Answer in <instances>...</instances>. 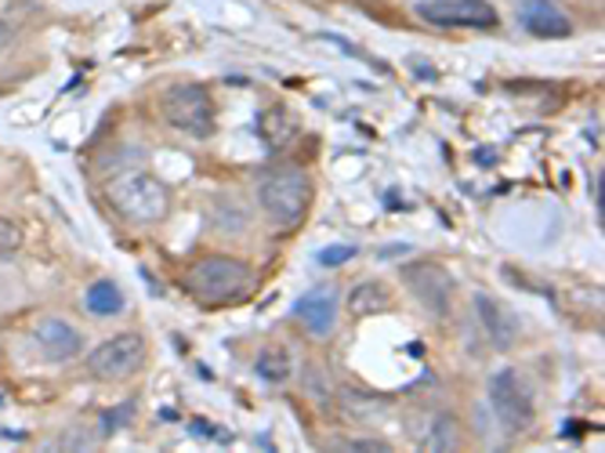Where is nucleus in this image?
<instances>
[{"mask_svg":"<svg viewBox=\"0 0 605 453\" xmlns=\"http://www.w3.org/2000/svg\"><path fill=\"white\" fill-rule=\"evenodd\" d=\"M146 363V338L142 334H116V338L102 341L99 349L88 355V370L99 381H121V377L135 374Z\"/></svg>","mask_w":605,"mask_h":453,"instance_id":"0eeeda50","label":"nucleus"},{"mask_svg":"<svg viewBox=\"0 0 605 453\" xmlns=\"http://www.w3.org/2000/svg\"><path fill=\"white\" fill-rule=\"evenodd\" d=\"M355 257V247H327V251H319V262L323 265H344V262H352Z\"/></svg>","mask_w":605,"mask_h":453,"instance_id":"a211bd4d","label":"nucleus"},{"mask_svg":"<svg viewBox=\"0 0 605 453\" xmlns=\"http://www.w3.org/2000/svg\"><path fill=\"white\" fill-rule=\"evenodd\" d=\"M254 287L251 265L229 254H207L189 268V290L203 301H236Z\"/></svg>","mask_w":605,"mask_h":453,"instance_id":"7ed1b4c3","label":"nucleus"},{"mask_svg":"<svg viewBox=\"0 0 605 453\" xmlns=\"http://www.w3.org/2000/svg\"><path fill=\"white\" fill-rule=\"evenodd\" d=\"M403 279L431 316H446L453 305V279L446 268L436 262H414L403 268Z\"/></svg>","mask_w":605,"mask_h":453,"instance_id":"6e6552de","label":"nucleus"},{"mask_svg":"<svg viewBox=\"0 0 605 453\" xmlns=\"http://www.w3.org/2000/svg\"><path fill=\"white\" fill-rule=\"evenodd\" d=\"M34 338L40 349H45L48 360H55V363L73 360V355H80V349H84V338L70 327L66 319H40Z\"/></svg>","mask_w":605,"mask_h":453,"instance_id":"9b49d317","label":"nucleus"},{"mask_svg":"<svg viewBox=\"0 0 605 453\" xmlns=\"http://www.w3.org/2000/svg\"><path fill=\"white\" fill-rule=\"evenodd\" d=\"M160 113L175 131L189 138H211L214 135V102L203 84H175L160 99Z\"/></svg>","mask_w":605,"mask_h":453,"instance_id":"20e7f679","label":"nucleus"},{"mask_svg":"<svg viewBox=\"0 0 605 453\" xmlns=\"http://www.w3.org/2000/svg\"><path fill=\"white\" fill-rule=\"evenodd\" d=\"M392 309V290L385 284H377V279H366V284H355L352 294H349V312L355 319L363 316H377V312H388Z\"/></svg>","mask_w":605,"mask_h":453,"instance_id":"ddd939ff","label":"nucleus"},{"mask_svg":"<svg viewBox=\"0 0 605 453\" xmlns=\"http://www.w3.org/2000/svg\"><path fill=\"white\" fill-rule=\"evenodd\" d=\"M420 446L425 450H436V453H446V450H457V425H453L450 414H436L420 431Z\"/></svg>","mask_w":605,"mask_h":453,"instance_id":"2eb2a0df","label":"nucleus"},{"mask_svg":"<svg viewBox=\"0 0 605 453\" xmlns=\"http://www.w3.org/2000/svg\"><path fill=\"white\" fill-rule=\"evenodd\" d=\"M344 450H374V453H385L388 446L385 442H377V439H352V442H341Z\"/></svg>","mask_w":605,"mask_h":453,"instance_id":"aec40b11","label":"nucleus"},{"mask_svg":"<svg viewBox=\"0 0 605 453\" xmlns=\"http://www.w3.org/2000/svg\"><path fill=\"white\" fill-rule=\"evenodd\" d=\"M105 200L131 225H156L171 214V189L149 171H124L105 181Z\"/></svg>","mask_w":605,"mask_h":453,"instance_id":"f257e3e1","label":"nucleus"},{"mask_svg":"<svg viewBox=\"0 0 605 453\" xmlns=\"http://www.w3.org/2000/svg\"><path fill=\"white\" fill-rule=\"evenodd\" d=\"M518 18H522L526 34H533L540 40H562L572 34L569 15L562 12L555 0H522L518 8Z\"/></svg>","mask_w":605,"mask_h":453,"instance_id":"1a4fd4ad","label":"nucleus"},{"mask_svg":"<svg viewBox=\"0 0 605 453\" xmlns=\"http://www.w3.org/2000/svg\"><path fill=\"white\" fill-rule=\"evenodd\" d=\"M254 374L268 385H283L290 377V355L283 349H268L254 360Z\"/></svg>","mask_w":605,"mask_h":453,"instance_id":"dca6fc26","label":"nucleus"},{"mask_svg":"<svg viewBox=\"0 0 605 453\" xmlns=\"http://www.w3.org/2000/svg\"><path fill=\"white\" fill-rule=\"evenodd\" d=\"M417 15L442 29H493L501 23L490 0H420Z\"/></svg>","mask_w":605,"mask_h":453,"instance_id":"423d86ee","label":"nucleus"},{"mask_svg":"<svg viewBox=\"0 0 605 453\" xmlns=\"http://www.w3.org/2000/svg\"><path fill=\"white\" fill-rule=\"evenodd\" d=\"M23 243V229H18L15 222H8V218H0V254H8V251H15V247Z\"/></svg>","mask_w":605,"mask_h":453,"instance_id":"f3484780","label":"nucleus"},{"mask_svg":"<svg viewBox=\"0 0 605 453\" xmlns=\"http://www.w3.org/2000/svg\"><path fill=\"white\" fill-rule=\"evenodd\" d=\"M475 312H479L482 330H486V338L493 341V349L507 352V349H512V344L518 341V319H515V312L507 309L501 298H493V294H475Z\"/></svg>","mask_w":605,"mask_h":453,"instance_id":"9d476101","label":"nucleus"},{"mask_svg":"<svg viewBox=\"0 0 605 453\" xmlns=\"http://www.w3.org/2000/svg\"><path fill=\"white\" fill-rule=\"evenodd\" d=\"M18 29H23V23H15V18H8V12H0V48L12 45L18 37Z\"/></svg>","mask_w":605,"mask_h":453,"instance_id":"6ab92c4d","label":"nucleus"},{"mask_svg":"<svg viewBox=\"0 0 605 453\" xmlns=\"http://www.w3.org/2000/svg\"><path fill=\"white\" fill-rule=\"evenodd\" d=\"M298 319L305 323L308 334H316V338H327L333 330V319H338V298L330 294V290H312L298 301Z\"/></svg>","mask_w":605,"mask_h":453,"instance_id":"f8f14e48","label":"nucleus"},{"mask_svg":"<svg viewBox=\"0 0 605 453\" xmlns=\"http://www.w3.org/2000/svg\"><path fill=\"white\" fill-rule=\"evenodd\" d=\"M490 403H493V414L504 425V431L518 436V431L533 428V420H537L533 392H529V385L515 370H496L490 377Z\"/></svg>","mask_w":605,"mask_h":453,"instance_id":"39448f33","label":"nucleus"},{"mask_svg":"<svg viewBox=\"0 0 605 453\" xmlns=\"http://www.w3.org/2000/svg\"><path fill=\"white\" fill-rule=\"evenodd\" d=\"M84 305H88L91 316H121L127 309V298L113 279H94L88 287V294H84Z\"/></svg>","mask_w":605,"mask_h":453,"instance_id":"4468645a","label":"nucleus"},{"mask_svg":"<svg viewBox=\"0 0 605 453\" xmlns=\"http://www.w3.org/2000/svg\"><path fill=\"white\" fill-rule=\"evenodd\" d=\"M257 200H262V211L268 214V222L279 225V229H290L305 218L308 203H312V181L305 171L283 167L273 171V175L262 178L257 186Z\"/></svg>","mask_w":605,"mask_h":453,"instance_id":"f03ea898","label":"nucleus"}]
</instances>
